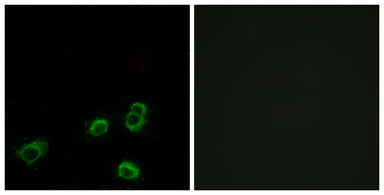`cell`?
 Masks as SVG:
<instances>
[{"label": "cell", "instance_id": "6da1fadb", "mask_svg": "<svg viewBox=\"0 0 384 195\" xmlns=\"http://www.w3.org/2000/svg\"><path fill=\"white\" fill-rule=\"evenodd\" d=\"M48 143L44 139H37L31 143H26L20 147L16 152L18 158L26 163L27 166L36 161L40 157H44L48 152Z\"/></svg>", "mask_w": 384, "mask_h": 195}, {"label": "cell", "instance_id": "3957f363", "mask_svg": "<svg viewBox=\"0 0 384 195\" xmlns=\"http://www.w3.org/2000/svg\"><path fill=\"white\" fill-rule=\"evenodd\" d=\"M146 123L145 117L129 112L126 116V127L130 132H139Z\"/></svg>", "mask_w": 384, "mask_h": 195}, {"label": "cell", "instance_id": "5b68a950", "mask_svg": "<svg viewBox=\"0 0 384 195\" xmlns=\"http://www.w3.org/2000/svg\"><path fill=\"white\" fill-rule=\"evenodd\" d=\"M131 112L136 115L145 117L147 113V107L143 103L136 102L131 106Z\"/></svg>", "mask_w": 384, "mask_h": 195}, {"label": "cell", "instance_id": "7a4b0ae2", "mask_svg": "<svg viewBox=\"0 0 384 195\" xmlns=\"http://www.w3.org/2000/svg\"><path fill=\"white\" fill-rule=\"evenodd\" d=\"M140 168L131 162L124 160L118 166V177L123 178L126 180H136L140 178Z\"/></svg>", "mask_w": 384, "mask_h": 195}, {"label": "cell", "instance_id": "277c9868", "mask_svg": "<svg viewBox=\"0 0 384 195\" xmlns=\"http://www.w3.org/2000/svg\"><path fill=\"white\" fill-rule=\"evenodd\" d=\"M108 129V121L105 118L95 120L90 126L89 132L93 136H101Z\"/></svg>", "mask_w": 384, "mask_h": 195}]
</instances>
